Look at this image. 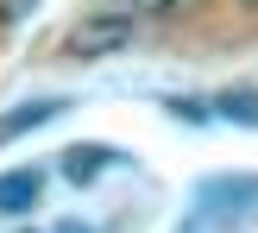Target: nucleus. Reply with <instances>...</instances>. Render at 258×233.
<instances>
[{
    "mask_svg": "<svg viewBox=\"0 0 258 233\" xmlns=\"http://www.w3.org/2000/svg\"><path fill=\"white\" fill-rule=\"evenodd\" d=\"M189 208L214 214V221H252L258 214V177L252 170H221V177H202L196 189H189Z\"/></svg>",
    "mask_w": 258,
    "mask_h": 233,
    "instance_id": "nucleus-1",
    "label": "nucleus"
},
{
    "mask_svg": "<svg viewBox=\"0 0 258 233\" xmlns=\"http://www.w3.org/2000/svg\"><path fill=\"white\" fill-rule=\"evenodd\" d=\"M126 44H133V13H88V19H76L63 32V57L70 63H101Z\"/></svg>",
    "mask_w": 258,
    "mask_h": 233,
    "instance_id": "nucleus-2",
    "label": "nucleus"
},
{
    "mask_svg": "<svg viewBox=\"0 0 258 233\" xmlns=\"http://www.w3.org/2000/svg\"><path fill=\"white\" fill-rule=\"evenodd\" d=\"M76 101L70 95H38V101H19V107H7L0 113V145H13V139H25V133H38V126H50V120H63Z\"/></svg>",
    "mask_w": 258,
    "mask_h": 233,
    "instance_id": "nucleus-3",
    "label": "nucleus"
},
{
    "mask_svg": "<svg viewBox=\"0 0 258 233\" xmlns=\"http://www.w3.org/2000/svg\"><path fill=\"white\" fill-rule=\"evenodd\" d=\"M57 164H63V177L82 189V183H101L113 164H126V151H120V145H88V139H82V145H70Z\"/></svg>",
    "mask_w": 258,
    "mask_h": 233,
    "instance_id": "nucleus-4",
    "label": "nucleus"
},
{
    "mask_svg": "<svg viewBox=\"0 0 258 233\" xmlns=\"http://www.w3.org/2000/svg\"><path fill=\"white\" fill-rule=\"evenodd\" d=\"M38 196H44L38 170H0V214H32Z\"/></svg>",
    "mask_w": 258,
    "mask_h": 233,
    "instance_id": "nucleus-5",
    "label": "nucleus"
},
{
    "mask_svg": "<svg viewBox=\"0 0 258 233\" xmlns=\"http://www.w3.org/2000/svg\"><path fill=\"white\" fill-rule=\"evenodd\" d=\"M208 107H214V120L258 133V88H221V95H208Z\"/></svg>",
    "mask_w": 258,
    "mask_h": 233,
    "instance_id": "nucleus-6",
    "label": "nucleus"
},
{
    "mask_svg": "<svg viewBox=\"0 0 258 233\" xmlns=\"http://www.w3.org/2000/svg\"><path fill=\"white\" fill-rule=\"evenodd\" d=\"M164 107H170L176 120H189V126H208V120H214V107L196 101V95H164Z\"/></svg>",
    "mask_w": 258,
    "mask_h": 233,
    "instance_id": "nucleus-7",
    "label": "nucleus"
},
{
    "mask_svg": "<svg viewBox=\"0 0 258 233\" xmlns=\"http://www.w3.org/2000/svg\"><path fill=\"white\" fill-rule=\"evenodd\" d=\"M170 233H227V221H214V214H202V208H189L183 221H176Z\"/></svg>",
    "mask_w": 258,
    "mask_h": 233,
    "instance_id": "nucleus-8",
    "label": "nucleus"
},
{
    "mask_svg": "<svg viewBox=\"0 0 258 233\" xmlns=\"http://www.w3.org/2000/svg\"><path fill=\"white\" fill-rule=\"evenodd\" d=\"M25 7H32V0H0V19H7V25H19V19H25Z\"/></svg>",
    "mask_w": 258,
    "mask_h": 233,
    "instance_id": "nucleus-9",
    "label": "nucleus"
},
{
    "mask_svg": "<svg viewBox=\"0 0 258 233\" xmlns=\"http://www.w3.org/2000/svg\"><path fill=\"white\" fill-rule=\"evenodd\" d=\"M139 13H170V7H183V0H133Z\"/></svg>",
    "mask_w": 258,
    "mask_h": 233,
    "instance_id": "nucleus-10",
    "label": "nucleus"
},
{
    "mask_svg": "<svg viewBox=\"0 0 258 233\" xmlns=\"http://www.w3.org/2000/svg\"><path fill=\"white\" fill-rule=\"evenodd\" d=\"M57 233H95V227H82V221H63V227H57Z\"/></svg>",
    "mask_w": 258,
    "mask_h": 233,
    "instance_id": "nucleus-11",
    "label": "nucleus"
},
{
    "mask_svg": "<svg viewBox=\"0 0 258 233\" xmlns=\"http://www.w3.org/2000/svg\"><path fill=\"white\" fill-rule=\"evenodd\" d=\"M19 233H32V227H19Z\"/></svg>",
    "mask_w": 258,
    "mask_h": 233,
    "instance_id": "nucleus-12",
    "label": "nucleus"
}]
</instances>
